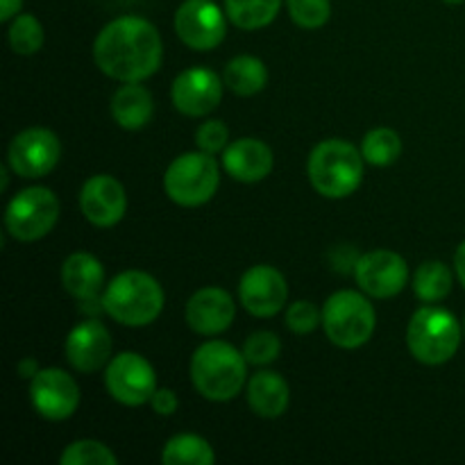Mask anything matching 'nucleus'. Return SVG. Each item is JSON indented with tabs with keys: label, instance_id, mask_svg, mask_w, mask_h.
Wrapping results in <instances>:
<instances>
[{
	"label": "nucleus",
	"instance_id": "nucleus-22",
	"mask_svg": "<svg viewBox=\"0 0 465 465\" xmlns=\"http://www.w3.org/2000/svg\"><path fill=\"white\" fill-rule=\"evenodd\" d=\"M153 94L139 82H123L112 98V116L123 130H141L153 121Z\"/></svg>",
	"mask_w": 465,
	"mask_h": 465
},
{
	"label": "nucleus",
	"instance_id": "nucleus-9",
	"mask_svg": "<svg viewBox=\"0 0 465 465\" xmlns=\"http://www.w3.org/2000/svg\"><path fill=\"white\" fill-rule=\"evenodd\" d=\"M104 386L116 402L125 407H141L150 402L157 391V375L145 357L136 352H123L107 363Z\"/></svg>",
	"mask_w": 465,
	"mask_h": 465
},
{
	"label": "nucleus",
	"instance_id": "nucleus-4",
	"mask_svg": "<svg viewBox=\"0 0 465 465\" xmlns=\"http://www.w3.org/2000/svg\"><path fill=\"white\" fill-rule=\"evenodd\" d=\"M307 173L312 186L322 198H348L363 180V153L350 141L327 139L309 154Z\"/></svg>",
	"mask_w": 465,
	"mask_h": 465
},
{
	"label": "nucleus",
	"instance_id": "nucleus-37",
	"mask_svg": "<svg viewBox=\"0 0 465 465\" xmlns=\"http://www.w3.org/2000/svg\"><path fill=\"white\" fill-rule=\"evenodd\" d=\"M36 372H39V366H36L35 359H23V361L18 363V375H21V377H27V380H32Z\"/></svg>",
	"mask_w": 465,
	"mask_h": 465
},
{
	"label": "nucleus",
	"instance_id": "nucleus-3",
	"mask_svg": "<svg viewBox=\"0 0 465 465\" xmlns=\"http://www.w3.org/2000/svg\"><path fill=\"white\" fill-rule=\"evenodd\" d=\"M163 289L153 275L127 271L114 277L103 293V309L116 322L127 327H145L163 312Z\"/></svg>",
	"mask_w": 465,
	"mask_h": 465
},
{
	"label": "nucleus",
	"instance_id": "nucleus-39",
	"mask_svg": "<svg viewBox=\"0 0 465 465\" xmlns=\"http://www.w3.org/2000/svg\"><path fill=\"white\" fill-rule=\"evenodd\" d=\"M445 3H448V5H461L463 0H445Z\"/></svg>",
	"mask_w": 465,
	"mask_h": 465
},
{
	"label": "nucleus",
	"instance_id": "nucleus-33",
	"mask_svg": "<svg viewBox=\"0 0 465 465\" xmlns=\"http://www.w3.org/2000/svg\"><path fill=\"white\" fill-rule=\"evenodd\" d=\"M227 139H230V130L221 121H204L195 132V143L203 153L209 154L223 153L227 148Z\"/></svg>",
	"mask_w": 465,
	"mask_h": 465
},
{
	"label": "nucleus",
	"instance_id": "nucleus-18",
	"mask_svg": "<svg viewBox=\"0 0 465 465\" xmlns=\"http://www.w3.org/2000/svg\"><path fill=\"white\" fill-rule=\"evenodd\" d=\"M234 298L218 286L195 291L186 302V322L195 334L203 336L223 334L234 321Z\"/></svg>",
	"mask_w": 465,
	"mask_h": 465
},
{
	"label": "nucleus",
	"instance_id": "nucleus-21",
	"mask_svg": "<svg viewBox=\"0 0 465 465\" xmlns=\"http://www.w3.org/2000/svg\"><path fill=\"white\" fill-rule=\"evenodd\" d=\"M291 402V389L286 380L277 372L262 371L248 380V404L257 416L280 418L284 416Z\"/></svg>",
	"mask_w": 465,
	"mask_h": 465
},
{
	"label": "nucleus",
	"instance_id": "nucleus-28",
	"mask_svg": "<svg viewBox=\"0 0 465 465\" xmlns=\"http://www.w3.org/2000/svg\"><path fill=\"white\" fill-rule=\"evenodd\" d=\"M9 45L16 54H35L44 45V27L32 14H18L9 25Z\"/></svg>",
	"mask_w": 465,
	"mask_h": 465
},
{
	"label": "nucleus",
	"instance_id": "nucleus-40",
	"mask_svg": "<svg viewBox=\"0 0 465 465\" xmlns=\"http://www.w3.org/2000/svg\"><path fill=\"white\" fill-rule=\"evenodd\" d=\"M463 334H465V322H463Z\"/></svg>",
	"mask_w": 465,
	"mask_h": 465
},
{
	"label": "nucleus",
	"instance_id": "nucleus-30",
	"mask_svg": "<svg viewBox=\"0 0 465 465\" xmlns=\"http://www.w3.org/2000/svg\"><path fill=\"white\" fill-rule=\"evenodd\" d=\"M286 9L295 25L304 30H318L331 16L330 0H286Z\"/></svg>",
	"mask_w": 465,
	"mask_h": 465
},
{
	"label": "nucleus",
	"instance_id": "nucleus-24",
	"mask_svg": "<svg viewBox=\"0 0 465 465\" xmlns=\"http://www.w3.org/2000/svg\"><path fill=\"white\" fill-rule=\"evenodd\" d=\"M282 0H225V14L241 30H262L280 14Z\"/></svg>",
	"mask_w": 465,
	"mask_h": 465
},
{
	"label": "nucleus",
	"instance_id": "nucleus-8",
	"mask_svg": "<svg viewBox=\"0 0 465 465\" xmlns=\"http://www.w3.org/2000/svg\"><path fill=\"white\" fill-rule=\"evenodd\" d=\"M59 200L45 186H30L14 195L5 212V227L23 243L39 241L57 225Z\"/></svg>",
	"mask_w": 465,
	"mask_h": 465
},
{
	"label": "nucleus",
	"instance_id": "nucleus-1",
	"mask_svg": "<svg viewBox=\"0 0 465 465\" xmlns=\"http://www.w3.org/2000/svg\"><path fill=\"white\" fill-rule=\"evenodd\" d=\"M163 44L159 30L141 16H121L100 30L94 59L100 71L118 82H143L159 71Z\"/></svg>",
	"mask_w": 465,
	"mask_h": 465
},
{
	"label": "nucleus",
	"instance_id": "nucleus-19",
	"mask_svg": "<svg viewBox=\"0 0 465 465\" xmlns=\"http://www.w3.org/2000/svg\"><path fill=\"white\" fill-rule=\"evenodd\" d=\"M272 163V150L268 148L263 141L245 136V139L234 141L223 150V168L227 175L234 177L236 182H245V184H254L271 175Z\"/></svg>",
	"mask_w": 465,
	"mask_h": 465
},
{
	"label": "nucleus",
	"instance_id": "nucleus-15",
	"mask_svg": "<svg viewBox=\"0 0 465 465\" xmlns=\"http://www.w3.org/2000/svg\"><path fill=\"white\" fill-rule=\"evenodd\" d=\"M171 98L177 112L184 114V116H207L221 104L223 82L209 68H186L173 82Z\"/></svg>",
	"mask_w": 465,
	"mask_h": 465
},
{
	"label": "nucleus",
	"instance_id": "nucleus-11",
	"mask_svg": "<svg viewBox=\"0 0 465 465\" xmlns=\"http://www.w3.org/2000/svg\"><path fill=\"white\" fill-rule=\"evenodd\" d=\"M175 32L191 50H213L227 35V18L213 0H184L175 12Z\"/></svg>",
	"mask_w": 465,
	"mask_h": 465
},
{
	"label": "nucleus",
	"instance_id": "nucleus-2",
	"mask_svg": "<svg viewBox=\"0 0 465 465\" xmlns=\"http://www.w3.org/2000/svg\"><path fill=\"white\" fill-rule=\"evenodd\" d=\"M248 359L225 341H207L191 359V381L203 398L230 402L243 391Z\"/></svg>",
	"mask_w": 465,
	"mask_h": 465
},
{
	"label": "nucleus",
	"instance_id": "nucleus-25",
	"mask_svg": "<svg viewBox=\"0 0 465 465\" xmlns=\"http://www.w3.org/2000/svg\"><path fill=\"white\" fill-rule=\"evenodd\" d=\"M216 461L212 445L195 434L173 436L162 452V463L166 465H212Z\"/></svg>",
	"mask_w": 465,
	"mask_h": 465
},
{
	"label": "nucleus",
	"instance_id": "nucleus-14",
	"mask_svg": "<svg viewBox=\"0 0 465 465\" xmlns=\"http://www.w3.org/2000/svg\"><path fill=\"white\" fill-rule=\"evenodd\" d=\"M239 300L252 316L271 318L284 309L289 300V284L277 268L266 263L252 266L241 277Z\"/></svg>",
	"mask_w": 465,
	"mask_h": 465
},
{
	"label": "nucleus",
	"instance_id": "nucleus-6",
	"mask_svg": "<svg viewBox=\"0 0 465 465\" xmlns=\"http://www.w3.org/2000/svg\"><path fill=\"white\" fill-rule=\"evenodd\" d=\"M375 325V307L359 291H336L322 307V327L327 339L343 350L366 345Z\"/></svg>",
	"mask_w": 465,
	"mask_h": 465
},
{
	"label": "nucleus",
	"instance_id": "nucleus-32",
	"mask_svg": "<svg viewBox=\"0 0 465 465\" xmlns=\"http://www.w3.org/2000/svg\"><path fill=\"white\" fill-rule=\"evenodd\" d=\"M322 322V313L318 312L316 304L307 302V300H298L289 307L286 312V327H289L293 334H309V331L316 330Z\"/></svg>",
	"mask_w": 465,
	"mask_h": 465
},
{
	"label": "nucleus",
	"instance_id": "nucleus-16",
	"mask_svg": "<svg viewBox=\"0 0 465 465\" xmlns=\"http://www.w3.org/2000/svg\"><path fill=\"white\" fill-rule=\"evenodd\" d=\"M80 209L91 225L107 230L118 225L125 216L127 193L116 177L94 175L82 186Z\"/></svg>",
	"mask_w": 465,
	"mask_h": 465
},
{
	"label": "nucleus",
	"instance_id": "nucleus-17",
	"mask_svg": "<svg viewBox=\"0 0 465 465\" xmlns=\"http://www.w3.org/2000/svg\"><path fill=\"white\" fill-rule=\"evenodd\" d=\"M112 334L95 318L80 322L68 331L66 359L77 372H95L112 361Z\"/></svg>",
	"mask_w": 465,
	"mask_h": 465
},
{
	"label": "nucleus",
	"instance_id": "nucleus-29",
	"mask_svg": "<svg viewBox=\"0 0 465 465\" xmlns=\"http://www.w3.org/2000/svg\"><path fill=\"white\" fill-rule=\"evenodd\" d=\"M62 465H118V457L100 440H75L59 457Z\"/></svg>",
	"mask_w": 465,
	"mask_h": 465
},
{
	"label": "nucleus",
	"instance_id": "nucleus-20",
	"mask_svg": "<svg viewBox=\"0 0 465 465\" xmlns=\"http://www.w3.org/2000/svg\"><path fill=\"white\" fill-rule=\"evenodd\" d=\"M62 284L73 298L95 302L104 286L103 263L89 252H73L62 266Z\"/></svg>",
	"mask_w": 465,
	"mask_h": 465
},
{
	"label": "nucleus",
	"instance_id": "nucleus-10",
	"mask_svg": "<svg viewBox=\"0 0 465 465\" xmlns=\"http://www.w3.org/2000/svg\"><path fill=\"white\" fill-rule=\"evenodd\" d=\"M62 157V145L54 132L45 127H30L16 134L9 143L7 162L18 177L36 180L45 177Z\"/></svg>",
	"mask_w": 465,
	"mask_h": 465
},
{
	"label": "nucleus",
	"instance_id": "nucleus-27",
	"mask_svg": "<svg viewBox=\"0 0 465 465\" xmlns=\"http://www.w3.org/2000/svg\"><path fill=\"white\" fill-rule=\"evenodd\" d=\"M361 153L363 159L372 166H391L402 154V139L391 127H377L363 136Z\"/></svg>",
	"mask_w": 465,
	"mask_h": 465
},
{
	"label": "nucleus",
	"instance_id": "nucleus-5",
	"mask_svg": "<svg viewBox=\"0 0 465 465\" xmlns=\"http://www.w3.org/2000/svg\"><path fill=\"white\" fill-rule=\"evenodd\" d=\"M461 334V325L448 309L422 307L409 322V352L425 366H440L457 354Z\"/></svg>",
	"mask_w": 465,
	"mask_h": 465
},
{
	"label": "nucleus",
	"instance_id": "nucleus-34",
	"mask_svg": "<svg viewBox=\"0 0 465 465\" xmlns=\"http://www.w3.org/2000/svg\"><path fill=\"white\" fill-rule=\"evenodd\" d=\"M177 395L171 389H157L150 398V407L157 416H173L177 411Z\"/></svg>",
	"mask_w": 465,
	"mask_h": 465
},
{
	"label": "nucleus",
	"instance_id": "nucleus-38",
	"mask_svg": "<svg viewBox=\"0 0 465 465\" xmlns=\"http://www.w3.org/2000/svg\"><path fill=\"white\" fill-rule=\"evenodd\" d=\"M0 175H3V189H7V184H9V175H7V168H0Z\"/></svg>",
	"mask_w": 465,
	"mask_h": 465
},
{
	"label": "nucleus",
	"instance_id": "nucleus-13",
	"mask_svg": "<svg viewBox=\"0 0 465 465\" xmlns=\"http://www.w3.org/2000/svg\"><path fill=\"white\" fill-rule=\"evenodd\" d=\"M30 402L45 420H66L77 411L80 389L62 368H45L30 380Z\"/></svg>",
	"mask_w": 465,
	"mask_h": 465
},
{
	"label": "nucleus",
	"instance_id": "nucleus-12",
	"mask_svg": "<svg viewBox=\"0 0 465 465\" xmlns=\"http://www.w3.org/2000/svg\"><path fill=\"white\" fill-rule=\"evenodd\" d=\"M354 280L359 289L377 300H389L402 293L409 282V266L393 250H372L354 263Z\"/></svg>",
	"mask_w": 465,
	"mask_h": 465
},
{
	"label": "nucleus",
	"instance_id": "nucleus-35",
	"mask_svg": "<svg viewBox=\"0 0 465 465\" xmlns=\"http://www.w3.org/2000/svg\"><path fill=\"white\" fill-rule=\"evenodd\" d=\"M21 5L23 0H0V21H12L14 16H18Z\"/></svg>",
	"mask_w": 465,
	"mask_h": 465
},
{
	"label": "nucleus",
	"instance_id": "nucleus-23",
	"mask_svg": "<svg viewBox=\"0 0 465 465\" xmlns=\"http://www.w3.org/2000/svg\"><path fill=\"white\" fill-rule=\"evenodd\" d=\"M223 82H225L232 94L241 95V98H250V95L259 94L268 84V68L259 57L241 54V57H234L227 64L225 73H223Z\"/></svg>",
	"mask_w": 465,
	"mask_h": 465
},
{
	"label": "nucleus",
	"instance_id": "nucleus-36",
	"mask_svg": "<svg viewBox=\"0 0 465 465\" xmlns=\"http://www.w3.org/2000/svg\"><path fill=\"white\" fill-rule=\"evenodd\" d=\"M454 271H457L459 282L465 286V241L457 248V254H454Z\"/></svg>",
	"mask_w": 465,
	"mask_h": 465
},
{
	"label": "nucleus",
	"instance_id": "nucleus-26",
	"mask_svg": "<svg viewBox=\"0 0 465 465\" xmlns=\"http://www.w3.org/2000/svg\"><path fill=\"white\" fill-rule=\"evenodd\" d=\"M454 275L443 262H425L413 275V291L422 302H440L452 291Z\"/></svg>",
	"mask_w": 465,
	"mask_h": 465
},
{
	"label": "nucleus",
	"instance_id": "nucleus-31",
	"mask_svg": "<svg viewBox=\"0 0 465 465\" xmlns=\"http://www.w3.org/2000/svg\"><path fill=\"white\" fill-rule=\"evenodd\" d=\"M282 352V343L277 339V334L272 331H254L245 339L243 345V357L248 359V363L252 366H266L272 363Z\"/></svg>",
	"mask_w": 465,
	"mask_h": 465
},
{
	"label": "nucleus",
	"instance_id": "nucleus-7",
	"mask_svg": "<svg viewBox=\"0 0 465 465\" xmlns=\"http://www.w3.org/2000/svg\"><path fill=\"white\" fill-rule=\"evenodd\" d=\"M221 186V171L213 154L186 153L168 166L163 175V191L180 207H200L216 195Z\"/></svg>",
	"mask_w": 465,
	"mask_h": 465
}]
</instances>
